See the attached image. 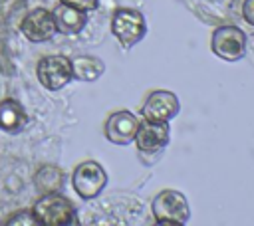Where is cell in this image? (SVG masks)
I'll return each mask as SVG.
<instances>
[{
	"mask_svg": "<svg viewBox=\"0 0 254 226\" xmlns=\"http://www.w3.org/2000/svg\"><path fill=\"white\" fill-rule=\"evenodd\" d=\"M139 121L129 111H115L105 121V137L115 145H129L135 139Z\"/></svg>",
	"mask_w": 254,
	"mask_h": 226,
	"instance_id": "cell-10",
	"label": "cell"
},
{
	"mask_svg": "<svg viewBox=\"0 0 254 226\" xmlns=\"http://www.w3.org/2000/svg\"><path fill=\"white\" fill-rule=\"evenodd\" d=\"M71 184H73V190L77 192L79 198L91 200V198L99 196L101 190L105 188L107 172L103 170V167L99 163L85 161V163L75 167V170L71 174Z\"/></svg>",
	"mask_w": 254,
	"mask_h": 226,
	"instance_id": "cell-5",
	"label": "cell"
},
{
	"mask_svg": "<svg viewBox=\"0 0 254 226\" xmlns=\"http://www.w3.org/2000/svg\"><path fill=\"white\" fill-rule=\"evenodd\" d=\"M179 113V97L167 89H155L147 95L143 117L149 121H169Z\"/></svg>",
	"mask_w": 254,
	"mask_h": 226,
	"instance_id": "cell-9",
	"label": "cell"
},
{
	"mask_svg": "<svg viewBox=\"0 0 254 226\" xmlns=\"http://www.w3.org/2000/svg\"><path fill=\"white\" fill-rule=\"evenodd\" d=\"M242 16H244V20L250 26H254V0H244V4H242Z\"/></svg>",
	"mask_w": 254,
	"mask_h": 226,
	"instance_id": "cell-16",
	"label": "cell"
},
{
	"mask_svg": "<svg viewBox=\"0 0 254 226\" xmlns=\"http://www.w3.org/2000/svg\"><path fill=\"white\" fill-rule=\"evenodd\" d=\"M36 77L48 91L64 89L71 77V63L65 56H44L36 65Z\"/></svg>",
	"mask_w": 254,
	"mask_h": 226,
	"instance_id": "cell-4",
	"label": "cell"
},
{
	"mask_svg": "<svg viewBox=\"0 0 254 226\" xmlns=\"http://www.w3.org/2000/svg\"><path fill=\"white\" fill-rule=\"evenodd\" d=\"M54 22H56V30L60 34H65V36H75L79 34L85 24H87V12L83 10H77L65 2H60L54 10Z\"/></svg>",
	"mask_w": 254,
	"mask_h": 226,
	"instance_id": "cell-11",
	"label": "cell"
},
{
	"mask_svg": "<svg viewBox=\"0 0 254 226\" xmlns=\"http://www.w3.org/2000/svg\"><path fill=\"white\" fill-rule=\"evenodd\" d=\"M20 32L32 44H42V42L52 40L58 34L52 10H46V8L30 10L20 22Z\"/></svg>",
	"mask_w": 254,
	"mask_h": 226,
	"instance_id": "cell-7",
	"label": "cell"
},
{
	"mask_svg": "<svg viewBox=\"0 0 254 226\" xmlns=\"http://www.w3.org/2000/svg\"><path fill=\"white\" fill-rule=\"evenodd\" d=\"M141 153H159L169 143V121H149L139 123L135 139Z\"/></svg>",
	"mask_w": 254,
	"mask_h": 226,
	"instance_id": "cell-8",
	"label": "cell"
},
{
	"mask_svg": "<svg viewBox=\"0 0 254 226\" xmlns=\"http://www.w3.org/2000/svg\"><path fill=\"white\" fill-rule=\"evenodd\" d=\"M71 63V77L79 81H95L105 71V65L95 56H77L69 59Z\"/></svg>",
	"mask_w": 254,
	"mask_h": 226,
	"instance_id": "cell-13",
	"label": "cell"
},
{
	"mask_svg": "<svg viewBox=\"0 0 254 226\" xmlns=\"http://www.w3.org/2000/svg\"><path fill=\"white\" fill-rule=\"evenodd\" d=\"M212 54L224 61H238L246 54V36L236 26H220L210 40Z\"/></svg>",
	"mask_w": 254,
	"mask_h": 226,
	"instance_id": "cell-6",
	"label": "cell"
},
{
	"mask_svg": "<svg viewBox=\"0 0 254 226\" xmlns=\"http://www.w3.org/2000/svg\"><path fill=\"white\" fill-rule=\"evenodd\" d=\"M60 2H65V4H69L73 8H77V10H83V12L95 10L97 4H99V0H60Z\"/></svg>",
	"mask_w": 254,
	"mask_h": 226,
	"instance_id": "cell-15",
	"label": "cell"
},
{
	"mask_svg": "<svg viewBox=\"0 0 254 226\" xmlns=\"http://www.w3.org/2000/svg\"><path fill=\"white\" fill-rule=\"evenodd\" d=\"M28 123V113L24 105L16 99L0 101V129L6 133H20Z\"/></svg>",
	"mask_w": 254,
	"mask_h": 226,
	"instance_id": "cell-12",
	"label": "cell"
},
{
	"mask_svg": "<svg viewBox=\"0 0 254 226\" xmlns=\"http://www.w3.org/2000/svg\"><path fill=\"white\" fill-rule=\"evenodd\" d=\"M38 226H69L77 222L75 206L58 192H46L42 194L34 208H32Z\"/></svg>",
	"mask_w": 254,
	"mask_h": 226,
	"instance_id": "cell-1",
	"label": "cell"
},
{
	"mask_svg": "<svg viewBox=\"0 0 254 226\" xmlns=\"http://www.w3.org/2000/svg\"><path fill=\"white\" fill-rule=\"evenodd\" d=\"M6 224L8 226H38V220L32 210H18L6 220Z\"/></svg>",
	"mask_w": 254,
	"mask_h": 226,
	"instance_id": "cell-14",
	"label": "cell"
},
{
	"mask_svg": "<svg viewBox=\"0 0 254 226\" xmlns=\"http://www.w3.org/2000/svg\"><path fill=\"white\" fill-rule=\"evenodd\" d=\"M153 216L157 224H187L190 208L179 190H163L153 200Z\"/></svg>",
	"mask_w": 254,
	"mask_h": 226,
	"instance_id": "cell-3",
	"label": "cell"
},
{
	"mask_svg": "<svg viewBox=\"0 0 254 226\" xmlns=\"http://www.w3.org/2000/svg\"><path fill=\"white\" fill-rule=\"evenodd\" d=\"M111 32L123 48H131L147 34L145 16L135 8H117L111 18Z\"/></svg>",
	"mask_w": 254,
	"mask_h": 226,
	"instance_id": "cell-2",
	"label": "cell"
}]
</instances>
